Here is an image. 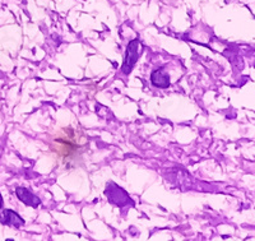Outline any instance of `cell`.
I'll use <instances>...</instances> for the list:
<instances>
[{"mask_svg": "<svg viewBox=\"0 0 255 241\" xmlns=\"http://www.w3.org/2000/svg\"><path fill=\"white\" fill-rule=\"evenodd\" d=\"M52 148L64 160H72L73 157H78L82 145L77 139V133L73 129H67L65 133L59 135L54 140Z\"/></svg>", "mask_w": 255, "mask_h": 241, "instance_id": "obj_1", "label": "cell"}, {"mask_svg": "<svg viewBox=\"0 0 255 241\" xmlns=\"http://www.w3.org/2000/svg\"><path fill=\"white\" fill-rule=\"evenodd\" d=\"M142 50V46H140L139 40H131L128 45L127 54H125V60L124 64H123V72L124 74H130V72L133 70L134 65L139 59V52Z\"/></svg>", "mask_w": 255, "mask_h": 241, "instance_id": "obj_2", "label": "cell"}, {"mask_svg": "<svg viewBox=\"0 0 255 241\" xmlns=\"http://www.w3.org/2000/svg\"><path fill=\"white\" fill-rule=\"evenodd\" d=\"M0 222L4 225L13 227H20L24 225V220L19 215L12 211V209H5L1 216H0Z\"/></svg>", "mask_w": 255, "mask_h": 241, "instance_id": "obj_3", "label": "cell"}, {"mask_svg": "<svg viewBox=\"0 0 255 241\" xmlns=\"http://www.w3.org/2000/svg\"><path fill=\"white\" fill-rule=\"evenodd\" d=\"M15 194H17V197L19 198L20 201L29 207L36 208V207H38L41 204V201L38 199V197H36L33 193L29 192L26 188H18V189H15Z\"/></svg>", "mask_w": 255, "mask_h": 241, "instance_id": "obj_4", "label": "cell"}, {"mask_svg": "<svg viewBox=\"0 0 255 241\" xmlns=\"http://www.w3.org/2000/svg\"><path fill=\"white\" fill-rule=\"evenodd\" d=\"M151 81L153 86L159 88H167L170 86V77L163 72V68L158 70H154L151 76Z\"/></svg>", "mask_w": 255, "mask_h": 241, "instance_id": "obj_5", "label": "cell"}, {"mask_svg": "<svg viewBox=\"0 0 255 241\" xmlns=\"http://www.w3.org/2000/svg\"><path fill=\"white\" fill-rule=\"evenodd\" d=\"M1 203H3V202H1V195H0V207H1Z\"/></svg>", "mask_w": 255, "mask_h": 241, "instance_id": "obj_6", "label": "cell"}]
</instances>
